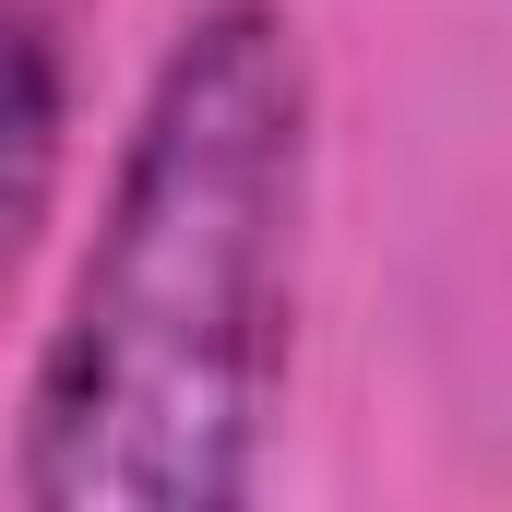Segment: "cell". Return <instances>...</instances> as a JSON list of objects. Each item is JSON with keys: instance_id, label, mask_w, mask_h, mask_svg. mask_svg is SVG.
<instances>
[{"instance_id": "1", "label": "cell", "mask_w": 512, "mask_h": 512, "mask_svg": "<svg viewBox=\"0 0 512 512\" xmlns=\"http://www.w3.org/2000/svg\"><path fill=\"white\" fill-rule=\"evenodd\" d=\"M310 48L286 0H203L131 108L12 405V512H227L298 370Z\"/></svg>"}, {"instance_id": "2", "label": "cell", "mask_w": 512, "mask_h": 512, "mask_svg": "<svg viewBox=\"0 0 512 512\" xmlns=\"http://www.w3.org/2000/svg\"><path fill=\"white\" fill-rule=\"evenodd\" d=\"M12 48V239H48L72 155V0H0Z\"/></svg>"}]
</instances>
